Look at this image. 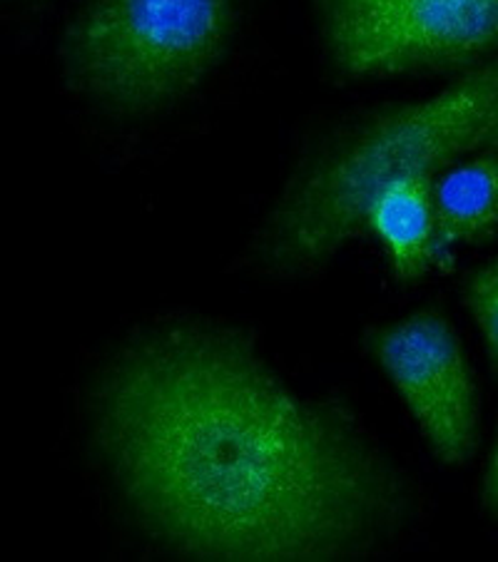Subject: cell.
<instances>
[{
  "mask_svg": "<svg viewBox=\"0 0 498 562\" xmlns=\"http://www.w3.org/2000/svg\"><path fill=\"white\" fill-rule=\"evenodd\" d=\"M240 0H82L60 43L63 80L112 115H150L210 78Z\"/></svg>",
  "mask_w": 498,
  "mask_h": 562,
  "instance_id": "cell-3",
  "label": "cell"
},
{
  "mask_svg": "<svg viewBox=\"0 0 498 562\" xmlns=\"http://www.w3.org/2000/svg\"><path fill=\"white\" fill-rule=\"evenodd\" d=\"M462 302L482 334L491 371L498 376V255L466 279Z\"/></svg>",
  "mask_w": 498,
  "mask_h": 562,
  "instance_id": "cell-8",
  "label": "cell"
},
{
  "mask_svg": "<svg viewBox=\"0 0 498 562\" xmlns=\"http://www.w3.org/2000/svg\"><path fill=\"white\" fill-rule=\"evenodd\" d=\"M90 424L130 518L180 558L359 560L413 518L407 475L359 420L220 318L130 334L98 373Z\"/></svg>",
  "mask_w": 498,
  "mask_h": 562,
  "instance_id": "cell-1",
  "label": "cell"
},
{
  "mask_svg": "<svg viewBox=\"0 0 498 562\" xmlns=\"http://www.w3.org/2000/svg\"><path fill=\"white\" fill-rule=\"evenodd\" d=\"M366 237L377 239L401 281H417L434 269H446L434 180H403L387 187L366 212Z\"/></svg>",
  "mask_w": 498,
  "mask_h": 562,
  "instance_id": "cell-6",
  "label": "cell"
},
{
  "mask_svg": "<svg viewBox=\"0 0 498 562\" xmlns=\"http://www.w3.org/2000/svg\"><path fill=\"white\" fill-rule=\"evenodd\" d=\"M434 202L449 267L458 249L482 245L498 232V145L476 149L439 172Z\"/></svg>",
  "mask_w": 498,
  "mask_h": 562,
  "instance_id": "cell-7",
  "label": "cell"
},
{
  "mask_svg": "<svg viewBox=\"0 0 498 562\" xmlns=\"http://www.w3.org/2000/svg\"><path fill=\"white\" fill-rule=\"evenodd\" d=\"M478 501H482L484 513L498 515V430H496V438H494L491 456H488V463H486V471H484L482 495H478Z\"/></svg>",
  "mask_w": 498,
  "mask_h": 562,
  "instance_id": "cell-9",
  "label": "cell"
},
{
  "mask_svg": "<svg viewBox=\"0 0 498 562\" xmlns=\"http://www.w3.org/2000/svg\"><path fill=\"white\" fill-rule=\"evenodd\" d=\"M317 11L350 78L468 70L498 55V0H317Z\"/></svg>",
  "mask_w": 498,
  "mask_h": 562,
  "instance_id": "cell-4",
  "label": "cell"
},
{
  "mask_svg": "<svg viewBox=\"0 0 498 562\" xmlns=\"http://www.w3.org/2000/svg\"><path fill=\"white\" fill-rule=\"evenodd\" d=\"M366 346L439 461H472L482 398L456 326L436 308H419L377 326Z\"/></svg>",
  "mask_w": 498,
  "mask_h": 562,
  "instance_id": "cell-5",
  "label": "cell"
},
{
  "mask_svg": "<svg viewBox=\"0 0 498 562\" xmlns=\"http://www.w3.org/2000/svg\"><path fill=\"white\" fill-rule=\"evenodd\" d=\"M498 145V55L431 95L374 112L299 167L269 210L259 257L297 274L366 237V212L387 187L436 180L456 159Z\"/></svg>",
  "mask_w": 498,
  "mask_h": 562,
  "instance_id": "cell-2",
  "label": "cell"
}]
</instances>
